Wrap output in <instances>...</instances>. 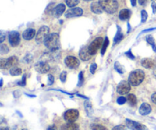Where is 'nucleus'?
Instances as JSON below:
<instances>
[{"label":"nucleus","instance_id":"nucleus-15","mask_svg":"<svg viewBox=\"0 0 156 130\" xmlns=\"http://www.w3.org/2000/svg\"><path fill=\"white\" fill-rule=\"evenodd\" d=\"M65 11H66V5L64 4H62V3H61V4L57 5L54 8L53 15L55 18H59V17L64 13Z\"/></svg>","mask_w":156,"mask_h":130},{"label":"nucleus","instance_id":"nucleus-13","mask_svg":"<svg viewBox=\"0 0 156 130\" xmlns=\"http://www.w3.org/2000/svg\"><path fill=\"white\" fill-rule=\"evenodd\" d=\"M126 126L131 130H142V127H143V125L142 124L136 121H133V120H129V119H126Z\"/></svg>","mask_w":156,"mask_h":130},{"label":"nucleus","instance_id":"nucleus-41","mask_svg":"<svg viewBox=\"0 0 156 130\" xmlns=\"http://www.w3.org/2000/svg\"><path fill=\"white\" fill-rule=\"evenodd\" d=\"M125 54H126V56H127V57H129V59H135V58H136L135 56H134V55L132 53V51H131V50H129L127 52H126V53H125Z\"/></svg>","mask_w":156,"mask_h":130},{"label":"nucleus","instance_id":"nucleus-55","mask_svg":"<svg viewBox=\"0 0 156 130\" xmlns=\"http://www.w3.org/2000/svg\"><path fill=\"white\" fill-rule=\"evenodd\" d=\"M153 74H154V76H155V77H156V68L155 69V70H154V72H153Z\"/></svg>","mask_w":156,"mask_h":130},{"label":"nucleus","instance_id":"nucleus-36","mask_svg":"<svg viewBox=\"0 0 156 130\" xmlns=\"http://www.w3.org/2000/svg\"><path fill=\"white\" fill-rule=\"evenodd\" d=\"M32 59H33V56L30 54H27L23 59V62H26V63H29V62H31Z\"/></svg>","mask_w":156,"mask_h":130},{"label":"nucleus","instance_id":"nucleus-18","mask_svg":"<svg viewBox=\"0 0 156 130\" xmlns=\"http://www.w3.org/2000/svg\"><path fill=\"white\" fill-rule=\"evenodd\" d=\"M131 16V11L129 9H122L121 11L119 13V18H120L121 21H126L128 20Z\"/></svg>","mask_w":156,"mask_h":130},{"label":"nucleus","instance_id":"nucleus-58","mask_svg":"<svg viewBox=\"0 0 156 130\" xmlns=\"http://www.w3.org/2000/svg\"><path fill=\"white\" fill-rule=\"evenodd\" d=\"M84 1H86V2H89V1H91V0H84Z\"/></svg>","mask_w":156,"mask_h":130},{"label":"nucleus","instance_id":"nucleus-1","mask_svg":"<svg viewBox=\"0 0 156 130\" xmlns=\"http://www.w3.org/2000/svg\"><path fill=\"white\" fill-rule=\"evenodd\" d=\"M44 45L51 52H56L60 49L59 35L57 33H50L44 41Z\"/></svg>","mask_w":156,"mask_h":130},{"label":"nucleus","instance_id":"nucleus-11","mask_svg":"<svg viewBox=\"0 0 156 130\" xmlns=\"http://www.w3.org/2000/svg\"><path fill=\"white\" fill-rule=\"evenodd\" d=\"M35 69L39 73H47L50 71V66L45 61H40L35 65Z\"/></svg>","mask_w":156,"mask_h":130},{"label":"nucleus","instance_id":"nucleus-9","mask_svg":"<svg viewBox=\"0 0 156 130\" xmlns=\"http://www.w3.org/2000/svg\"><path fill=\"white\" fill-rule=\"evenodd\" d=\"M20 34L17 31H11L9 33V42L12 47H15L20 44Z\"/></svg>","mask_w":156,"mask_h":130},{"label":"nucleus","instance_id":"nucleus-29","mask_svg":"<svg viewBox=\"0 0 156 130\" xmlns=\"http://www.w3.org/2000/svg\"><path fill=\"white\" fill-rule=\"evenodd\" d=\"M67 6L69 8H74L79 3V0H66Z\"/></svg>","mask_w":156,"mask_h":130},{"label":"nucleus","instance_id":"nucleus-6","mask_svg":"<svg viewBox=\"0 0 156 130\" xmlns=\"http://www.w3.org/2000/svg\"><path fill=\"white\" fill-rule=\"evenodd\" d=\"M79 113L77 110L71 109L66 111L64 114V120L68 123H74L78 118H79Z\"/></svg>","mask_w":156,"mask_h":130},{"label":"nucleus","instance_id":"nucleus-2","mask_svg":"<svg viewBox=\"0 0 156 130\" xmlns=\"http://www.w3.org/2000/svg\"><path fill=\"white\" fill-rule=\"evenodd\" d=\"M102 9L108 14H114L118 9L119 5L117 0H99Z\"/></svg>","mask_w":156,"mask_h":130},{"label":"nucleus","instance_id":"nucleus-50","mask_svg":"<svg viewBox=\"0 0 156 130\" xmlns=\"http://www.w3.org/2000/svg\"><path fill=\"white\" fill-rule=\"evenodd\" d=\"M131 2V5H132V6H136V0H130Z\"/></svg>","mask_w":156,"mask_h":130},{"label":"nucleus","instance_id":"nucleus-26","mask_svg":"<svg viewBox=\"0 0 156 130\" xmlns=\"http://www.w3.org/2000/svg\"><path fill=\"white\" fill-rule=\"evenodd\" d=\"M55 8V3L54 2H51L47 6L45 9V13L47 15H53V10H54Z\"/></svg>","mask_w":156,"mask_h":130},{"label":"nucleus","instance_id":"nucleus-53","mask_svg":"<svg viewBox=\"0 0 156 130\" xmlns=\"http://www.w3.org/2000/svg\"><path fill=\"white\" fill-rule=\"evenodd\" d=\"M77 96H79V97H82V98H86V99H88V98H87L86 97H85V96H82V95H81V94H77Z\"/></svg>","mask_w":156,"mask_h":130},{"label":"nucleus","instance_id":"nucleus-16","mask_svg":"<svg viewBox=\"0 0 156 130\" xmlns=\"http://www.w3.org/2000/svg\"><path fill=\"white\" fill-rule=\"evenodd\" d=\"M142 66L146 69H153L155 67V62L152 59L149 58H145L142 59Z\"/></svg>","mask_w":156,"mask_h":130},{"label":"nucleus","instance_id":"nucleus-7","mask_svg":"<svg viewBox=\"0 0 156 130\" xmlns=\"http://www.w3.org/2000/svg\"><path fill=\"white\" fill-rule=\"evenodd\" d=\"M131 89V85L127 81H122L117 85V91L119 94L124 95L129 93V91Z\"/></svg>","mask_w":156,"mask_h":130},{"label":"nucleus","instance_id":"nucleus-20","mask_svg":"<svg viewBox=\"0 0 156 130\" xmlns=\"http://www.w3.org/2000/svg\"><path fill=\"white\" fill-rule=\"evenodd\" d=\"M117 33H116L115 37H114V45L119 44V43H120L123 38V33H122L121 28H120V26H118V25H117Z\"/></svg>","mask_w":156,"mask_h":130},{"label":"nucleus","instance_id":"nucleus-23","mask_svg":"<svg viewBox=\"0 0 156 130\" xmlns=\"http://www.w3.org/2000/svg\"><path fill=\"white\" fill-rule=\"evenodd\" d=\"M84 106H85V111H86V114L88 117H91L93 115V108H92V105L91 104V103L88 101H85L84 103Z\"/></svg>","mask_w":156,"mask_h":130},{"label":"nucleus","instance_id":"nucleus-34","mask_svg":"<svg viewBox=\"0 0 156 130\" xmlns=\"http://www.w3.org/2000/svg\"><path fill=\"white\" fill-rule=\"evenodd\" d=\"M148 13L146 10H143L141 12V21L142 23H144L147 21Z\"/></svg>","mask_w":156,"mask_h":130},{"label":"nucleus","instance_id":"nucleus-47","mask_svg":"<svg viewBox=\"0 0 156 130\" xmlns=\"http://www.w3.org/2000/svg\"><path fill=\"white\" fill-rule=\"evenodd\" d=\"M151 99H152V102H153L154 104H156V92L154 93V94H152V97H151Z\"/></svg>","mask_w":156,"mask_h":130},{"label":"nucleus","instance_id":"nucleus-37","mask_svg":"<svg viewBox=\"0 0 156 130\" xmlns=\"http://www.w3.org/2000/svg\"><path fill=\"white\" fill-rule=\"evenodd\" d=\"M117 104H120V105L124 104L126 102V97H123V96H121V97H119L118 98H117Z\"/></svg>","mask_w":156,"mask_h":130},{"label":"nucleus","instance_id":"nucleus-42","mask_svg":"<svg viewBox=\"0 0 156 130\" xmlns=\"http://www.w3.org/2000/svg\"><path fill=\"white\" fill-rule=\"evenodd\" d=\"M26 85V76H23L22 79H21V82H18V85H20V86H25Z\"/></svg>","mask_w":156,"mask_h":130},{"label":"nucleus","instance_id":"nucleus-46","mask_svg":"<svg viewBox=\"0 0 156 130\" xmlns=\"http://www.w3.org/2000/svg\"><path fill=\"white\" fill-rule=\"evenodd\" d=\"M152 12L153 14L156 13V3L155 2H152Z\"/></svg>","mask_w":156,"mask_h":130},{"label":"nucleus","instance_id":"nucleus-43","mask_svg":"<svg viewBox=\"0 0 156 130\" xmlns=\"http://www.w3.org/2000/svg\"><path fill=\"white\" fill-rule=\"evenodd\" d=\"M152 1V0H138L139 4L142 6H145L149 3V2Z\"/></svg>","mask_w":156,"mask_h":130},{"label":"nucleus","instance_id":"nucleus-22","mask_svg":"<svg viewBox=\"0 0 156 130\" xmlns=\"http://www.w3.org/2000/svg\"><path fill=\"white\" fill-rule=\"evenodd\" d=\"M61 130H79V125L75 123H68L62 126Z\"/></svg>","mask_w":156,"mask_h":130},{"label":"nucleus","instance_id":"nucleus-44","mask_svg":"<svg viewBox=\"0 0 156 130\" xmlns=\"http://www.w3.org/2000/svg\"><path fill=\"white\" fill-rule=\"evenodd\" d=\"M48 84L49 85H52L53 84V82H54V78H53V76H52V75H49L48 76Z\"/></svg>","mask_w":156,"mask_h":130},{"label":"nucleus","instance_id":"nucleus-39","mask_svg":"<svg viewBox=\"0 0 156 130\" xmlns=\"http://www.w3.org/2000/svg\"><path fill=\"white\" fill-rule=\"evenodd\" d=\"M98 68V65L96 63H93L91 64V66H90V72H91V74H94L95 73V71L96 69H97Z\"/></svg>","mask_w":156,"mask_h":130},{"label":"nucleus","instance_id":"nucleus-51","mask_svg":"<svg viewBox=\"0 0 156 130\" xmlns=\"http://www.w3.org/2000/svg\"><path fill=\"white\" fill-rule=\"evenodd\" d=\"M127 27H128L127 33H129V32L130 31V29H131V27H130V24H129V23H128V24H127Z\"/></svg>","mask_w":156,"mask_h":130},{"label":"nucleus","instance_id":"nucleus-12","mask_svg":"<svg viewBox=\"0 0 156 130\" xmlns=\"http://www.w3.org/2000/svg\"><path fill=\"white\" fill-rule=\"evenodd\" d=\"M91 55L88 51V47H84L79 52V57L83 61H88L91 59Z\"/></svg>","mask_w":156,"mask_h":130},{"label":"nucleus","instance_id":"nucleus-17","mask_svg":"<svg viewBox=\"0 0 156 130\" xmlns=\"http://www.w3.org/2000/svg\"><path fill=\"white\" fill-rule=\"evenodd\" d=\"M152 111V107H151L150 105L147 103H143V104L140 106V110H139V112L141 114L142 116H146L148 114H149Z\"/></svg>","mask_w":156,"mask_h":130},{"label":"nucleus","instance_id":"nucleus-21","mask_svg":"<svg viewBox=\"0 0 156 130\" xmlns=\"http://www.w3.org/2000/svg\"><path fill=\"white\" fill-rule=\"evenodd\" d=\"M18 59L16 56H10V57L7 59V66H6V69L13 68V67H15L18 64Z\"/></svg>","mask_w":156,"mask_h":130},{"label":"nucleus","instance_id":"nucleus-45","mask_svg":"<svg viewBox=\"0 0 156 130\" xmlns=\"http://www.w3.org/2000/svg\"><path fill=\"white\" fill-rule=\"evenodd\" d=\"M5 33L1 31V33H0V42L2 43L5 40Z\"/></svg>","mask_w":156,"mask_h":130},{"label":"nucleus","instance_id":"nucleus-19","mask_svg":"<svg viewBox=\"0 0 156 130\" xmlns=\"http://www.w3.org/2000/svg\"><path fill=\"white\" fill-rule=\"evenodd\" d=\"M91 10L94 14H98V15L101 14L102 12H103V9H102L101 6L100 5L98 2H94L91 3Z\"/></svg>","mask_w":156,"mask_h":130},{"label":"nucleus","instance_id":"nucleus-10","mask_svg":"<svg viewBox=\"0 0 156 130\" xmlns=\"http://www.w3.org/2000/svg\"><path fill=\"white\" fill-rule=\"evenodd\" d=\"M82 14H83V10L81 8L76 7L67 10V12L65 13V17L67 18H71L74 17L82 16Z\"/></svg>","mask_w":156,"mask_h":130},{"label":"nucleus","instance_id":"nucleus-40","mask_svg":"<svg viewBox=\"0 0 156 130\" xmlns=\"http://www.w3.org/2000/svg\"><path fill=\"white\" fill-rule=\"evenodd\" d=\"M112 130H128V129L127 128H126L125 126H123V125H118V126L113 128Z\"/></svg>","mask_w":156,"mask_h":130},{"label":"nucleus","instance_id":"nucleus-28","mask_svg":"<svg viewBox=\"0 0 156 130\" xmlns=\"http://www.w3.org/2000/svg\"><path fill=\"white\" fill-rule=\"evenodd\" d=\"M108 45H109V40H108V37H106L105 38V40H104L103 45H102L101 51V53L102 56H104V55H105V52H106L107 48H108Z\"/></svg>","mask_w":156,"mask_h":130},{"label":"nucleus","instance_id":"nucleus-3","mask_svg":"<svg viewBox=\"0 0 156 130\" xmlns=\"http://www.w3.org/2000/svg\"><path fill=\"white\" fill-rule=\"evenodd\" d=\"M145 72L141 69H136L132 72L129 76V82L133 86H138L143 82Z\"/></svg>","mask_w":156,"mask_h":130},{"label":"nucleus","instance_id":"nucleus-14","mask_svg":"<svg viewBox=\"0 0 156 130\" xmlns=\"http://www.w3.org/2000/svg\"><path fill=\"white\" fill-rule=\"evenodd\" d=\"M36 34V30L33 28H27L23 32L22 37L24 38L25 40H30L33 39Z\"/></svg>","mask_w":156,"mask_h":130},{"label":"nucleus","instance_id":"nucleus-32","mask_svg":"<svg viewBox=\"0 0 156 130\" xmlns=\"http://www.w3.org/2000/svg\"><path fill=\"white\" fill-rule=\"evenodd\" d=\"M85 82V79H84V74L83 72H80L79 75V83H78V87L82 86V85L84 84Z\"/></svg>","mask_w":156,"mask_h":130},{"label":"nucleus","instance_id":"nucleus-48","mask_svg":"<svg viewBox=\"0 0 156 130\" xmlns=\"http://www.w3.org/2000/svg\"><path fill=\"white\" fill-rule=\"evenodd\" d=\"M156 27H153V28H149V29H146V30H143V31L141 32V33H146V32H149V31H152V30H155Z\"/></svg>","mask_w":156,"mask_h":130},{"label":"nucleus","instance_id":"nucleus-57","mask_svg":"<svg viewBox=\"0 0 156 130\" xmlns=\"http://www.w3.org/2000/svg\"><path fill=\"white\" fill-rule=\"evenodd\" d=\"M2 83H3V81H2V79H1V85H0V86H2Z\"/></svg>","mask_w":156,"mask_h":130},{"label":"nucleus","instance_id":"nucleus-52","mask_svg":"<svg viewBox=\"0 0 156 130\" xmlns=\"http://www.w3.org/2000/svg\"><path fill=\"white\" fill-rule=\"evenodd\" d=\"M142 130H149V129H147V127H146V126L143 125V127H142Z\"/></svg>","mask_w":156,"mask_h":130},{"label":"nucleus","instance_id":"nucleus-38","mask_svg":"<svg viewBox=\"0 0 156 130\" xmlns=\"http://www.w3.org/2000/svg\"><path fill=\"white\" fill-rule=\"evenodd\" d=\"M66 76H67V73L66 72L63 71L61 72L60 76H59V79H60V81L62 82H65L66 80Z\"/></svg>","mask_w":156,"mask_h":130},{"label":"nucleus","instance_id":"nucleus-54","mask_svg":"<svg viewBox=\"0 0 156 130\" xmlns=\"http://www.w3.org/2000/svg\"><path fill=\"white\" fill-rule=\"evenodd\" d=\"M26 95L28 96V97H35V95H31V94H26Z\"/></svg>","mask_w":156,"mask_h":130},{"label":"nucleus","instance_id":"nucleus-49","mask_svg":"<svg viewBox=\"0 0 156 130\" xmlns=\"http://www.w3.org/2000/svg\"><path fill=\"white\" fill-rule=\"evenodd\" d=\"M47 130H56V127L54 126V125H53V126H49L48 129H47Z\"/></svg>","mask_w":156,"mask_h":130},{"label":"nucleus","instance_id":"nucleus-25","mask_svg":"<svg viewBox=\"0 0 156 130\" xmlns=\"http://www.w3.org/2000/svg\"><path fill=\"white\" fill-rule=\"evenodd\" d=\"M146 41L148 42V44H149L151 46H152V49H153L154 51L156 52V44H155V39H154L153 37L151 36V35H148V36H146Z\"/></svg>","mask_w":156,"mask_h":130},{"label":"nucleus","instance_id":"nucleus-56","mask_svg":"<svg viewBox=\"0 0 156 130\" xmlns=\"http://www.w3.org/2000/svg\"><path fill=\"white\" fill-rule=\"evenodd\" d=\"M1 130H9V128H2Z\"/></svg>","mask_w":156,"mask_h":130},{"label":"nucleus","instance_id":"nucleus-24","mask_svg":"<svg viewBox=\"0 0 156 130\" xmlns=\"http://www.w3.org/2000/svg\"><path fill=\"white\" fill-rule=\"evenodd\" d=\"M127 100H128V103H129V105H131V106L134 107L136 105L137 99H136V97L134 94H129L127 97Z\"/></svg>","mask_w":156,"mask_h":130},{"label":"nucleus","instance_id":"nucleus-31","mask_svg":"<svg viewBox=\"0 0 156 130\" xmlns=\"http://www.w3.org/2000/svg\"><path fill=\"white\" fill-rule=\"evenodd\" d=\"M9 52V49L5 44H1L0 46V53L2 55L5 54V53H8Z\"/></svg>","mask_w":156,"mask_h":130},{"label":"nucleus","instance_id":"nucleus-35","mask_svg":"<svg viewBox=\"0 0 156 130\" xmlns=\"http://www.w3.org/2000/svg\"><path fill=\"white\" fill-rule=\"evenodd\" d=\"M7 66V59L1 58L0 59V67L1 69H6Z\"/></svg>","mask_w":156,"mask_h":130},{"label":"nucleus","instance_id":"nucleus-59","mask_svg":"<svg viewBox=\"0 0 156 130\" xmlns=\"http://www.w3.org/2000/svg\"><path fill=\"white\" fill-rule=\"evenodd\" d=\"M22 130H26V129H22Z\"/></svg>","mask_w":156,"mask_h":130},{"label":"nucleus","instance_id":"nucleus-30","mask_svg":"<svg viewBox=\"0 0 156 130\" xmlns=\"http://www.w3.org/2000/svg\"><path fill=\"white\" fill-rule=\"evenodd\" d=\"M114 69H115L116 71H117L118 73H120V74H123V72H124V70H123V66H122L118 62H116L115 64H114Z\"/></svg>","mask_w":156,"mask_h":130},{"label":"nucleus","instance_id":"nucleus-5","mask_svg":"<svg viewBox=\"0 0 156 130\" xmlns=\"http://www.w3.org/2000/svg\"><path fill=\"white\" fill-rule=\"evenodd\" d=\"M104 40L102 37H97L91 43L89 46H88V51H89L90 54L91 56H94L96 54L98 50L100 49L101 45H103Z\"/></svg>","mask_w":156,"mask_h":130},{"label":"nucleus","instance_id":"nucleus-8","mask_svg":"<svg viewBox=\"0 0 156 130\" xmlns=\"http://www.w3.org/2000/svg\"><path fill=\"white\" fill-rule=\"evenodd\" d=\"M65 64L67 67H69L71 69H76L80 65V62L79 59L75 56H67L65 59Z\"/></svg>","mask_w":156,"mask_h":130},{"label":"nucleus","instance_id":"nucleus-33","mask_svg":"<svg viewBox=\"0 0 156 130\" xmlns=\"http://www.w3.org/2000/svg\"><path fill=\"white\" fill-rule=\"evenodd\" d=\"M91 128L92 130H108L106 127L100 124H92L91 126Z\"/></svg>","mask_w":156,"mask_h":130},{"label":"nucleus","instance_id":"nucleus-27","mask_svg":"<svg viewBox=\"0 0 156 130\" xmlns=\"http://www.w3.org/2000/svg\"><path fill=\"white\" fill-rule=\"evenodd\" d=\"M22 73V70L20 68H17V67H13L10 69V74L11 76H20V75Z\"/></svg>","mask_w":156,"mask_h":130},{"label":"nucleus","instance_id":"nucleus-4","mask_svg":"<svg viewBox=\"0 0 156 130\" xmlns=\"http://www.w3.org/2000/svg\"><path fill=\"white\" fill-rule=\"evenodd\" d=\"M50 35V28L47 26H42L40 27L38 30L37 33L36 37H35V40L37 44H41V43L45 41L47 37Z\"/></svg>","mask_w":156,"mask_h":130}]
</instances>
